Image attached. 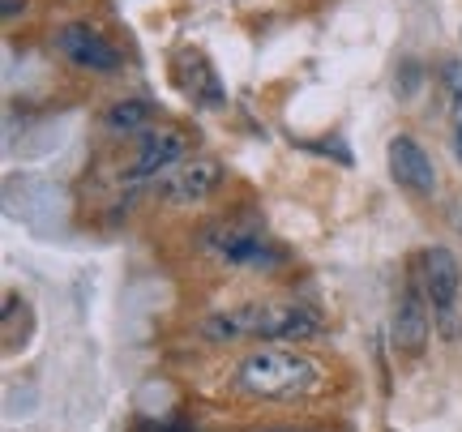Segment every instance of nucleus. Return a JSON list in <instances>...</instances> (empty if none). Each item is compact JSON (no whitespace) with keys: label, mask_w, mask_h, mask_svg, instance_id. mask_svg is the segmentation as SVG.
Segmentation results:
<instances>
[{"label":"nucleus","mask_w":462,"mask_h":432,"mask_svg":"<svg viewBox=\"0 0 462 432\" xmlns=\"http://www.w3.org/2000/svg\"><path fill=\"white\" fill-rule=\"evenodd\" d=\"M231 385L253 402H304L330 385V372L300 347H257L231 368Z\"/></svg>","instance_id":"obj_1"},{"label":"nucleus","mask_w":462,"mask_h":432,"mask_svg":"<svg viewBox=\"0 0 462 432\" xmlns=\"http://www.w3.org/2000/svg\"><path fill=\"white\" fill-rule=\"evenodd\" d=\"M326 330L317 308L300 299H253L236 308H218L201 321V334L210 343H240V338H262V343H304Z\"/></svg>","instance_id":"obj_2"},{"label":"nucleus","mask_w":462,"mask_h":432,"mask_svg":"<svg viewBox=\"0 0 462 432\" xmlns=\"http://www.w3.org/2000/svg\"><path fill=\"white\" fill-rule=\"evenodd\" d=\"M201 249L227 262V266H245V270H274L287 262V253L265 235V227L248 215H227L215 218L201 227Z\"/></svg>","instance_id":"obj_3"},{"label":"nucleus","mask_w":462,"mask_h":432,"mask_svg":"<svg viewBox=\"0 0 462 432\" xmlns=\"http://www.w3.org/2000/svg\"><path fill=\"white\" fill-rule=\"evenodd\" d=\"M51 48L60 60H69L73 69H82V73H99V78H112L125 69V56L116 48L112 39L99 31V26H90V22H65L60 31L51 34Z\"/></svg>","instance_id":"obj_4"},{"label":"nucleus","mask_w":462,"mask_h":432,"mask_svg":"<svg viewBox=\"0 0 462 432\" xmlns=\"http://www.w3.org/2000/svg\"><path fill=\"white\" fill-rule=\"evenodd\" d=\"M223 180H227V167L215 154H193L154 180V198L171 201V206H198V201L215 198Z\"/></svg>","instance_id":"obj_5"},{"label":"nucleus","mask_w":462,"mask_h":432,"mask_svg":"<svg viewBox=\"0 0 462 432\" xmlns=\"http://www.w3.org/2000/svg\"><path fill=\"white\" fill-rule=\"evenodd\" d=\"M420 287L432 304V317L446 326L449 334L458 330L454 321V308H458V287H462V270H458V257L446 249V244H432V249L420 253Z\"/></svg>","instance_id":"obj_6"},{"label":"nucleus","mask_w":462,"mask_h":432,"mask_svg":"<svg viewBox=\"0 0 462 432\" xmlns=\"http://www.w3.org/2000/svg\"><path fill=\"white\" fill-rule=\"evenodd\" d=\"M171 82L189 103L198 107H227V86L218 78V69L210 65V56H201L198 48H184L176 60H171Z\"/></svg>","instance_id":"obj_7"},{"label":"nucleus","mask_w":462,"mask_h":432,"mask_svg":"<svg viewBox=\"0 0 462 432\" xmlns=\"http://www.w3.org/2000/svg\"><path fill=\"white\" fill-rule=\"evenodd\" d=\"M385 163H390L394 184L398 188H407L411 198H432V193H437V167H432L429 150L420 146L411 133L390 137V146H385Z\"/></svg>","instance_id":"obj_8"},{"label":"nucleus","mask_w":462,"mask_h":432,"mask_svg":"<svg viewBox=\"0 0 462 432\" xmlns=\"http://www.w3.org/2000/svg\"><path fill=\"white\" fill-rule=\"evenodd\" d=\"M184 154H189V137L180 129H146V133H137V154H133L129 180L133 184L159 180L163 171L184 163Z\"/></svg>","instance_id":"obj_9"},{"label":"nucleus","mask_w":462,"mask_h":432,"mask_svg":"<svg viewBox=\"0 0 462 432\" xmlns=\"http://www.w3.org/2000/svg\"><path fill=\"white\" fill-rule=\"evenodd\" d=\"M429 330H432V304L420 287V274H411L402 283V296H398V308H394V347L407 351V355H420L424 343H429Z\"/></svg>","instance_id":"obj_10"},{"label":"nucleus","mask_w":462,"mask_h":432,"mask_svg":"<svg viewBox=\"0 0 462 432\" xmlns=\"http://www.w3.org/2000/svg\"><path fill=\"white\" fill-rule=\"evenodd\" d=\"M154 116V103L146 99H116L112 107H107V116H103V124L112 129V133H146L142 124Z\"/></svg>","instance_id":"obj_11"},{"label":"nucleus","mask_w":462,"mask_h":432,"mask_svg":"<svg viewBox=\"0 0 462 432\" xmlns=\"http://www.w3.org/2000/svg\"><path fill=\"white\" fill-rule=\"evenodd\" d=\"M133 432H198V428L184 424V419H137Z\"/></svg>","instance_id":"obj_12"},{"label":"nucleus","mask_w":462,"mask_h":432,"mask_svg":"<svg viewBox=\"0 0 462 432\" xmlns=\"http://www.w3.org/2000/svg\"><path fill=\"white\" fill-rule=\"evenodd\" d=\"M22 9H26V0H5V5H0V14H5V22H14V17L22 14Z\"/></svg>","instance_id":"obj_13"},{"label":"nucleus","mask_w":462,"mask_h":432,"mask_svg":"<svg viewBox=\"0 0 462 432\" xmlns=\"http://www.w3.org/2000/svg\"><path fill=\"white\" fill-rule=\"evenodd\" d=\"M454 154L462 159V124H458V133H454Z\"/></svg>","instance_id":"obj_14"}]
</instances>
